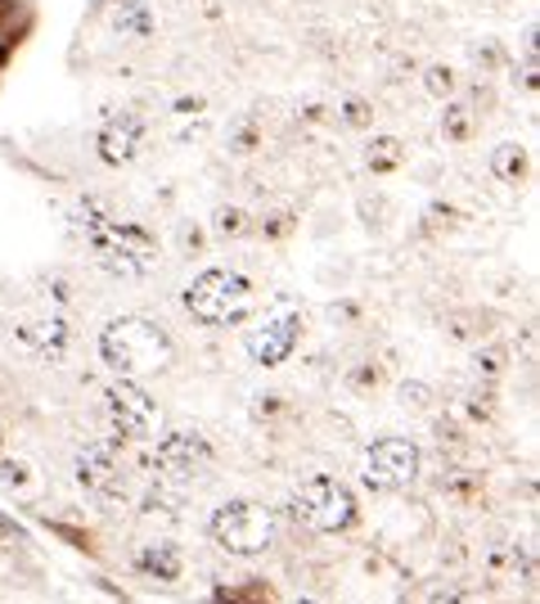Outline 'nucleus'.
<instances>
[{"mask_svg": "<svg viewBox=\"0 0 540 604\" xmlns=\"http://www.w3.org/2000/svg\"><path fill=\"white\" fill-rule=\"evenodd\" d=\"M73 226H77L81 244L90 249V257L109 275H118V281H144L158 262L154 230H144L140 221L113 217L100 199H81V208L73 212Z\"/></svg>", "mask_w": 540, "mask_h": 604, "instance_id": "nucleus-1", "label": "nucleus"}, {"mask_svg": "<svg viewBox=\"0 0 540 604\" xmlns=\"http://www.w3.org/2000/svg\"><path fill=\"white\" fill-rule=\"evenodd\" d=\"M100 356L118 380H150L176 361V343L150 316H113L100 330Z\"/></svg>", "mask_w": 540, "mask_h": 604, "instance_id": "nucleus-2", "label": "nucleus"}, {"mask_svg": "<svg viewBox=\"0 0 540 604\" xmlns=\"http://www.w3.org/2000/svg\"><path fill=\"white\" fill-rule=\"evenodd\" d=\"M180 303L199 325L225 330V325L249 320V311H253V281H249V275H239V271H230V266H212V271L194 275V281L185 285Z\"/></svg>", "mask_w": 540, "mask_h": 604, "instance_id": "nucleus-3", "label": "nucleus"}, {"mask_svg": "<svg viewBox=\"0 0 540 604\" xmlns=\"http://www.w3.org/2000/svg\"><path fill=\"white\" fill-rule=\"evenodd\" d=\"M288 515L298 519L302 528H311V532L338 537V532H352L361 524V501L342 479L316 474V479L298 483V492L288 496Z\"/></svg>", "mask_w": 540, "mask_h": 604, "instance_id": "nucleus-4", "label": "nucleus"}, {"mask_svg": "<svg viewBox=\"0 0 540 604\" xmlns=\"http://www.w3.org/2000/svg\"><path fill=\"white\" fill-rule=\"evenodd\" d=\"M208 532L230 554H262L275 541V509L262 501H243V496L225 501V505H217Z\"/></svg>", "mask_w": 540, "mask_h": 604, "instance_id": "nucleus-5", "label": "nucleus"}, {"mask_svg": "<svg viewBox=\"0 0 540 604\" xmlns=\"http://www.w3.org/2000/svg\"><path fill=\"white\" fill-rule=\"evenodd\" d=\"M419 470H423L419 442L392 433V438H374V442L365 447L361 483H365L370 492H401V487H410V483L419 479Z\"/></svg>", "mask_w": 540, "mask_h": 604, "instance_id": "nucleus-6", "label": "nucleus"}, {"mask_svg": "<svg viewBox=\"0 0 540 604\" xmlns=\"http://www.w3.org/2000/svg\"><path fill=\"white\" fill-rule=\"evenodd\" d=\"M104 415H109V425L122 442H144V438H154L158 425H163V410H158L154 393L140 380H113L104 388Z\"/></svg>", "mask_w": 540, "mask_h": 604, "instance_id": "nucleus-7", "label": "nucleus"}, {"mask_svg": "<svg viewBox=\"0 0 540 604\" xmlns=\"http://www.w3.org/2000/svg\"><path fill=\"white\" fill-rule=\"evenodd\" d=\"M212 442L199 433V429H172L158 438V451H154V470L172 483H189V479H199L208 474V464H212Z\"/></svg>", "mask_w": 540, "mask_h": 604, "instance_id": "nucleus-8", "label": "nucleus"}, {"mask_svg": "<svg viewBox=\"0 0 540 604\" xmlns=\"http://www.w3.org/2000/svg\"><path fill=\"white\" fill-rule=\"evenodd\" d=\"M302 330H307V320H302V311H293V307L266 316L257 330L249 334V356H253V365H266V370L284 365L293 352H298Z\"/></svg>", "mask_w": 540, "mask_h": 604, "instance_id": "nucleus-9", "label": "nucleus"}, {"mask_svg": "<svg viewBox=\"0 0 540 604\" xmlns=\"http://www.w3.org/2000/svg\"><path fill=\"white\" fill-rule=\"evenodd\" d=\"M68 320L59 311H32V316H19L14 325V343L32 356V361H45V365H59L68 356Z\"/></svg>", "mask_w": 540, "mask_h": 604, "instance_id": "nucleus-10", "label": "nucleus"}, {"mask_svg": "<svg viewBox=\"0 0 540 604\" xmlns=\"http://www.w3.org/2000/svg\"><path fill=\"white\" fill-rule=\"evenodd\" d=\"M77 483L95 496H113L122 483V451L118 442H86L77 451Z\"/></svg>", "mask_w": 540, "mask_h": 604, "instance_id": "nucleus-11", "label": "nucleus"}, {"mask_svg": "<svg viewBox=\"0 0 540 604\" xmlns=\"http://www.w3.org/2000/svg\"><path fill=\"white\" fill-rule=\"evenodd\" d=\"M140 150H144V122L135 113L109 118L100 127V135H95V154H100V163H109V167H126Z\"/></svg>", "mask_w": 540, "mask_h": 604, "instance_id": "nucleus-12", "label": "nucleus"}, {"mask_svg": "<svg viewBox=\"0 0 540 604\" xmlns=\"http://www.w3.org/2000/svg\"><path fill=\"white\" fill-rule=\"evenodd\" d=\"M109 28L118 36H131V41H150L158 32V19L144 0H113L109 6Z\"/></svg>", "mask_w": 540, "mask_h": 604, "instance_id": "nucleus-13", "label": "nucleus"}, {"mask_svg": "<svg viewBox=\"0 0 540 604\" xmlns=\"http://www.w3.org/2000/svg\"><path fill=\"white\" fill-rule=\"evenodd\" d=\"M135 573L154 578V582H176V578L185 573V554H180V546H172V541H154V546H144V550L135 554Z\"/></svg>", "mask_w": 540, "mask_h": 604, "instance_id": "nucleus-14", "label": "nucleus"}, {"mask_svg": "<svg viewBox=\"0 0 540 604\" xmlns=\"http://www.w3.org/2000/svg\"><path fill=\"white\" fill-rule=\"evenodd\" d=\"M491 311H477V307H460V311H451L447 320H441V330H447V339H455V343H469V348H477L486 334H491Z\"/></svg>", "mask_w": 540, "mask_h": 604, "instance_id": "nucleus-15", "label": "nucleus"}, {"mask_svg": "<svg viewBox=\"0 0 540 604\" xmlns=\"http://www.w3.org/2000/svg\"><path fill=\"white\" fill-rule=\"evenodd\" d=\"M491 176L505 180V185H522V180L531 176V154H527V145H518V141L496 145V154H491Z\"/></svg>", "mask_w": 540, "mask_h": 604, "instance_id": "nucleus-16", "label": "nucleus"}, {"mask_svg": "<svg viewBox=\"0 0 540 604\" xmlns=\"http://www.w3.org/2000/svg\"><path fill=\"white\" fill-rule=\"evenodd\" d=\"M212 604H279V591L266 578H249V582H234V586H217Z\"/></svg>", "mask_w": 540, "mask_h": 604, "instance_id": "nucleus-17", "label": "nucleus"}, {"mask_svg": "<svg viewBox=\"0 0 540 604\" xmlns=\"http://www.w3.org/2000/svg\"><path fill=\"white\" fill-rule=\"evenodd\" d=\"M406 163V145H401V135H374V141L365 145V167L374 176H392Z\"/></svg>", "mask_w": 540, "mask_h": 604, "instance_id": "nucleus-18", "label": "nucleus"}, {"mask_svg": "<svg viewBox=\"0 0 540 604\" xmlns=\"http://www.w3.org/2000/svg\"><path fill=\"white\" fill-rule=\"evenodd\" d=\"M441 135H447L451 145H469L477 135V109L460 105V100H447V113H441Z\"/></svg>", "mask_w": 540, "mask_h": 604, "instance_id": "nucleus-19", "label": "nucleus"}, {"mask_svg": "<svg viewBox=\"0 0 540 604\" xmlns=\"http://www.w3.org/2000/svg\"><path fill=\"white\" fill-rule=\"evenodd\" d=\"M262 141H266V127L257 118H239L230 131V154H257Z\"/></svg>", "mask_w": 540, "mask_h": 604, "instance_id": "nucleus-20", "label": "nucleus"}, {"mask_svg": "<svg viewBox=\"0 0 540 604\" xmlns=\"http://www.w3.org/2000/svg\"><path fill=\"white\" fill-rule=\"evenodd\" d=\"M505 365H509V352L500 348V343H477V352H473V370L482 380H496V375H505Z\"/></svg>", "mask_w": 540, "mask_h": 604, "instance_id": "nucleus-21", "label": "nucleus"}, {"mask_svg": "<svg viewBox=\"0 0 540 604\" xmlns=\"http://www.w3.org/2000/svg\"><path fill=\"white\" fill-rule=\"evenodd\" d=\"M486 487L482 474H464V470H451L447 479H441V492L455 496V501H477V492Z\"/></svg>", "mask_w": 540, "mask_h": 604, "instance_id": "nucleus-22", "label": "nucleus"}, {"mask_svg": "<svg viewBox=\"0 0 540 604\" xmlns=\"http://www.w3.org/2000/svg\"><path fill=\"white\" fill-rule=\"evenodd\" d=\"M423 90H428L432 100H451L455 96V73L447 64H428L423 68Z\"/></svg>", "mask_w": 540, "mask_h": 604, "instance_id": "nucleus-23", "label": "nucleus"}, {"mask_svg": "<svg viewBox=\"0 0 540 604\" xmlns=\"http://www.w3.org/2000/svg\"><path fill=\"white\" fill-rule=\"evenodd\" d=\"M243 230H249V212L243 208H221L217 212V235L234 240V235H243Z\"/></svg>", "mask_w": 540, "mask_h": 604, "instance_id": "nucleus-24", "label": "nucleus"}, {"mask_svg": "<svg viewBox=\"0 0 540 604\" xmlns=\"http://www.w3.org/2000/svg\"><path fill=\"white\" fill-rule=\"evenodd\" d=\"M342 122L356 127V131H361V127H370V122H374V105H370V100H361V96H352L348 105H342Z\"/></svg>", "mask_w": 540, "mask_h": 604, "instance_id": "nucleus-25", "label": "nucleus"}, {"mask_svg": "<svg viewBox=\"0 0 540 604\" xmlns=\"http://www.w3.org/2000/svg\"><path fill=\"white\" fill-rule=\"evenodd\" d=\"M0 479L14 483V487H27V483H32V470H27L23 460H0Z\"/></svg>", "mask_w": 540, "mask_h": 604, "instance_id": "nucleus-26", "label": "nucleus"}, {"mask_svg": "<svg viewBox=\"0 0 540 604\" xmlns=\"http://www.w3.org/2000/svg\"><path fill=\"white\" fill-rule=\"evenodd\" d=\"M51 528H55L59 537H68V541H73L77 550H86V554H95V550H100V546H95V537H90V532H77L73 524H51Z\"/></svg>", "mask_w": 540, "mask_h": 604, "instance_id": "nucleus-27", "label": "nucleus"}, {"mask_svg": "<svg viewBox=\"0 0 540 604\" xmlns=\"http://www.w3.org/2000/svg\"><path fill=\"white\" fill-rule=\"evenodd\" d=\"M378 380H383V370H378V365H361V370H352V388H356V393L378 388Z\"/></svg>", "mask_w": 540, "mask_h": 604, "instance_id": "nucleus-28", "label": "nucleus"}, {"mask_svg": "<svg viewBox=\"0 0 540 604\" xmlns=\"http://www.w3.org/2000/svg\"><path fill=\"white\" fill-rule=\"evenodd\" d=\"M14 14H19V0H0V41H14Z\"/></svg>", "mask_w": 540, "mask_h": 604, "instance_id": "nucleus-29", "label": "nucleus"}, {"mask_svg": "<svg viewBox=\"0 0 540 604\" xmlns=\"http://www.w3.org/2000/svg\"><path fill=\"white\" fill-rule=\"evenodd\" d=\"M262 230H266V235H275V240H284V235H288V230H293V212H279V217L262 221Z\"/></svg>", "mask_w": 540, "mask_h": 604, "instance_id": "nucleus-30", "label": "nucleus"}, {"mask_svg": "<svg viewBox=\"0 0 540 604\" xmlns=\"http://www.w3.org/2000/svg\"><path fill=\"white\" fill-rule=\"evenodd\" d=\"M401 402H406V406H428L432 393H428V384H406V388H401Z\"/></svg>", "mask_w": 540, "mask_h": 604, "instance_id": "nucleus-31", "label": "nucleus"}, {"mask_svg": "<svg viewBox=\"0 0 540 604\" xmlns=\"http://www.w3.org/2000/svg\"><path fill=\"white\" fill-rule=\"evenodd\" d=\"M428 604H482V600L469 595V591H441V595H432Z\"/></svg>", "mask_w": 540, "mask_h": 604, "instance_id": "nucleus-32", "label": "nucleus"}, {"mask_svg": "<svg viewBox=\"0 0 540 604\" xmlns=\"http://www.w3.org/2000/svg\"><path fill=\"white\" fill-rule=\"evenodd\" d=\"M522 86L536 96V86H540V77H536V55H527V64H522Z\"/></svg>", "mask_w": 540, "mask_h": 604, "instance_id": "nucleus-33", "label": "nucleus"}, {"mask_svg": "<svg viewBox=\"0 0 540 604\" xmlns=\"http://www.w3.org/2000/svg\"><path fill=\"white\" fill-rule=\"evenodd\" d=\"M19 537V524L10 515H0V541H14Z\"/></svg>", "mask_w": 540, "mask_h": 604, "instance_id": "nucleus-34", "label": "nucleus"}, {"mask_svg": "<svg viewBox=\"0 0 540 604\" xmlns=\"http://www.w3.org/2000/svg\"><path fill=\"white\" fill-rule=\"evenodd\" d=\"M10 55H14V51H10V41H0V68L10 64Z\"/></svg>", "mask_w": 540, "mask_h": 604, "instance_id": "nucleus-35", "label": "nucleus"}, {"mask_svg": "<svg viewBox=\"0 0 540 604\" xmlns=\"http://www.w3.org/2000/svg\"><path fill=\"white\" fill-rule=\"evenodd\" d=\"M104 6H113V0H95V10H104Z\"/></svg>", "mask_w": 540, "mask_h": 604, "instance_id": "nucleus-36", "label": "nucleus"}, {"mask_svg": "<svg viewBox=\"0 0 540 604\" xmlns=\"http://www.w3.org/2000/svg\"><path fill=\"white\" fill-rule=\"evenodd\" d=\"M0 451H5V425H0Z\"/></svg>", "mask_w": 540, "mask_h": 604, "instance_id": "nucleus-37", "label": "nucleus"}, {"mask_svg": "<svg viewBox=\"0 0 540 604\" xmlns=\"http://www.w3.org/2000/svg\"><path fill=\"white\" fill-rule=\"evenodd\" d=\"M298 604H316V600H298Z\"/></svg>", "mask_w": 540, "mask_h": 604, "instance_id": "nucleus-38", "label": "nucleus"}]
</instances>
